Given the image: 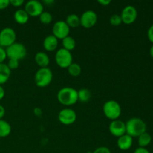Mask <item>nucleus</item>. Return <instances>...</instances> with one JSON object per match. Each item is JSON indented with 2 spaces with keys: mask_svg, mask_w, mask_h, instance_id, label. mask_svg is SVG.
I'll return each mask as SVG.
<instances>
[{
  "mask_svg": "<svg viewBox=\"0 0 153 153\" xmlns=\"http://www.w3.org/2000/svg\"><path fill=\"white\" fill-rule=\"evenodd\" d=\"M43 48L46 51H54L58 46V40L54 35H48L43 40Z\"/></svg>",
  "mask_w": 153,
  "mask_h": 153,
  "instance_id": "2eb2a0df",
  "label": "nucleus"
},
{
  "mask_svg": "<svg viewBox=\"0 0 153 153\" xmlns=\"http://www.w3.org/2000/svg\"><path fill=\"white\" fill-rule=\"evenodd\" d=\"M55 58L56 64L61 68H68L69 66L73 63V55L71 52L64 48L57 51Z\"/></svg>",
  "mask_w": 153,
  "mask_h": 153,
  "instance_id": "423d86ee",
  "label": "nucleus"
},
{
  "mask_svg": "<svg viewBox=\"0 0 153 153\" xmlns=\"http://www.w3.org/2000/svg\"><path fill=\"white\" fill-rule=\"evenodd\" d=\"M23 3V0H10V4L14 7H20Z\"/></svg>",
  "mask_w": 153,
  "mask_h": 153,
  "instance_id": "c756f323",
  "label": "nucleus"
},
{
  "mask_svg": "<svg viewBox=\"0 0 153 153\" xmlns=\"http://www.w3.org/2000/svg\"><path fill=\"white\" fill-rule=\"evenodd\" d=\"M93 153H111V152L110 149H109L108 147H105V146H100V147L97 148Z\"/></svg>",
  "mask_w": 153,
  "mask_h": 153,
  "instance_id": "cd10ccee",
  "label": "nucleus"
},
{
  "mask_svg": "<svg viewBox=\"0 0 153 153\" xmlns=\"http://www.w3.org/2000/svg\"><path fill=\"white\" fill-rule=\"evenodd\" d=\"M11 126L7 121L0 120V137H6L10 134Z\"/></svg>",
  "mask_w": 153,
  "mask_h": 153,
  "instance_id": "6ab92c4d",
  "label": "nucleus"
},
{
  "mask_svg": "<svg viewBox=\"0 0 153 153\" xmlns=\"http://www.w3.org/2000/svg\"><path fill=\"white\" fill-rule=\"evenodd\" d=\"M6 58H7V54H6L5 49L1 47V46H0V64L4 63Z\"/></svg>",
  "mask_w": 153,
  "mask_h": 153,
  "instance_id": "c85d7f7f",
  "label": "nucleus"
},
{
  "mask_svg": "<svg viewBox=\"0 0 153 153\" xmlns=\"http://www.w3.org/2000/svg\"><path fill=\"white\" fill-rule=\"evenodd\" d=\"M66 22L69 27H72V28H76L80 25V17L78 15L74 14H70L67 16V19H66Z\"/></svg>",
  "mask_w": 153,
  "mask_h": 153,
  "instance_id": "4be33fe9",
  "label": "nucleus"
},
{
  "mask_svg": "<svg viewBox=\"0 0 153 153\" xmlns=\"http://www.w3.org/2000/svg\"><path fill=\"white\" fill-rule=\"evenodd\" d=\"M152 141V137H151L150 134L149 133L146 132L143 133L142 134H140L138 137V145L140 146V147L145 148L146 146H147L148 145H149V143Z\"/></svg>",
  "mask_w": 153,
  "mask_h": 153,
  "instance_id": "aec40b11",
  "label": "nucleus"
},
{
  "mask_svg": "<svg viewBox=\"0 0 153 153\" xmlns=\"http://www.w3.org/2000/svg\"><path fill=\"white\" fill-rule=\"evenodd\" d=\"M57 98L59 102L64 105H73L78 101V91L70 87L63 88L58 91Z\"/></svg>",
  "mask_w": 153,
  "mask_h": 153,
  "instance_id": "f03ea898",
  "label": "nucleus"
},
{
  "mask_svg": "<svg viewBox=\"0 0 153 153\" xmlns=\"http://www.w3.org/2000/svg\"><path fill=\"white\" fill-rule=\"evenodd\" d=\"M91 98V91L86 88H82L78 91V100L82 102H87Z\"/></svg>",
  "mask_w": 153,
  "mask_h": 153,
  "instance_id": "412c9836",
  "label": "nucleus"
},
{
  "mask_svg": "<svg viewBox=\"0 0 153 153\" xmlns=\"http://www.w3.org/2000/svg\"><path fill=\"white\" fill-rule=\"evenodd\" d=\"M10 76V70L7 64H0V85L6 83Z\"/></svg>",
  "mask_w": 153,
  "mask_h": 153,
  "instance_id": "f3484780",
  "label": "nucleus"
},
{
  "mask_svg": "<svg viewBox=\"0 0 153 153\" xmlns=\"http://www.w3.org/2000/svg\"><path fill=\"white\" fill-rule=\"evenodd\" d=\"M4 94H5V92H4V88H2L1 85H0V100H2L4 97Z\"/></svg>",
  "mask_w": 153,
  "mask_h": 153,
  "instance_id": "c9c22d12",
  "label": "nucleus"
},
{
  "mask_svg": "<svg viewBox=\"0 0 153 153\" xmlns=\"http://www.w3.org/2000/svg\"><path fill=\"white\" fill-rule=\"evenodd\" d=\"M52 33L53 35L56 37L57 39L64 38L69 36L70 34V27L67 25L65 21L59 20L57 21L52 27Z\"/></svg>",
  "mask_w": 153,
  "mask_h": 153,
  "instance_id": "6e6552de",
  "label": "nucleus"
},
{
  "mask_svg": "<svg viewBox=\"0 0 153 153\" xmlns=\"http://www.w3.org/2000/svg\"><path fill=\"white\" fill-rule=\"evenodd\" d=\"M134 153H150L148 149H146V148L143 147H138L137 149H136L134 150Z\"/></svg>",
  "mask_w": 153,
  "mask_h": 153,
  "instance_id": "473e14b6",
  "label": "nucleus"
},
{
  "mask_svg": "<svg viewBox=\"0 0 153 153\" xmlns=\"http://www.w3.org/2000/svg\"><path fill=\"white\" fill-rule=\"evenodd\" d=\"M10 4L9 0H0V10L4 9Z\"/></svg>",
  "mask_w": 153,
  "mask_h": 153,
  "instance_id": "2f4dec72",
  "label": "nucleus"
},
{
  "mask_svg": "<svg viewBox=\"0 0 153 153\" xmlns=\"http://www.w3.org/2000/svg\"><path fill=\"white\" fill-rule=\"evenodd\" d=\"M122 19H121L120 15L118 14H114L112 15L110 17V23L112 25H114V26H118V25H120L122 23Z\"/></svg>",
  "mask_w": 153,
  "mask_h": 153,
  "instance_id": "a878e982",
  "label": "nucleus"
},
{
  "mask_svg": "<svg viewBox=\"0 0 153 153\" xmlns=\"http://www.w3.org/2000/svg\"><path fill=\"white\" fill-rule=\"evenodd\" d=\"M121 19L125 24L129 25L136 20L137 16V9L132 5H127L123 9L121 13Z\"/></svg>",
  "mask_w": 153,
  "mask_h": 153,
  "instance_id": "9b49d317",
  "label": "nucleus"
},
{
  "mask_svg": "<svg viewBox=\"0 0 153 153\" xmlns=\"http://www.w3.org/2000/svg\"><path fill=\"white\" fill-rule=\"evenodd\" d=\"M62 45L64 46V49H67L68 51L73 50L76 47V40L73 37H70V36H67V37L64 38L62 40Z\"/></svg>",
  "mask_w": 153,
  "mask_h": 153,
  "instance_id": "5701e85b",
  "label": "nucleus"
},
{
  "mask_svg": "<svg viewBox=\"0 0 153 153\" xmlns=\"http://www.w3.org/2000/svg\"><path fill=\"white\" fill-rule=\"evenodd\" d=\"M15 21L19 24H25L28 21L29 16L24 9H18L13 14Z\"/></svg>",
  "mask_w": 153,
  "mask_h": 153,
  "instance_id": "a211bd4d",
  "label": "nucleus"
},
{
  "mask_svg": "<svg viewBox=\"0 0 153 153\" xmlns=\"http://www.w3.org/2000/svg\"><path fill=\"white\" fill-rule=\"evenodd\" d=\"M16 34L14 30L10 27H6L0 31V46L8 47L16 42Z\"/></svg>",
  "mask_w": 153,
  "mask_h": 153,
  "instance_id": "0eeeda50",
  "label": "nucleus"
},
{
  "mask_svg": "<svg viewBox=\"0 0 153 153\" xmlns=\"http://www.w3.org/2000/svg\"><path fill=\"white\" fill-rule=\"evenodd\" d=\"M4 114H5V109L3 107V105H0V120L2 119Z\"/></svg>",
  "mask_w": 153,
  "mask_h": 153,
  "instance_id": "f704fd0d",
  "label": "nucleus"
},
{
  "mask_svg": "<svg viewBox=\"0 0 153 153\" xmlns=\"http://www.w3.org/2000/svg\"><path fill=\"white\" fill-rule=\"evenodd\" d=\"M5 51L7 57L9 58V59H15L17 61L23 59L27 53L25 46L22 43H16V42L6 48Z\"/></svg>",
  "mask_w": 153,
  "mask_h": 153,
  "instance_id": "20e7f679",
  "label": "nucleus"
},
{
  "mask_svg": "<svg viewBox=\"0 0 153 153\" xmlns=\"http://www.w3.org/2000/svg\"><path fill=\"white\" fill-rule=\"evenodd\" d=\"M133 143V138L128 134H125L118 137L117 146L121 150H128L131 147Z\"/></svg>",
  "mask_w": 153,
  "mask_h": 153,
  "instance_id": "4468645a",
  "label": "nucleus"
},
{
  "mask_svg": "<svg viewBox=\"0 0 153 153\" xmlns=\"http://www.w3.org/2000/svg\"><path fill=\"white\" fill-rule=\"evenodd\" d=\"M103 112L106 117L111 120H115L120 116L121 107L117 102L114 100H109L103 105Z\"/></svg>",
  "mask_w": 153,
  "mask_h": 153,
  "instance_id": "39448f33",
  "label": "nucleus"
},
{
  "mask_svg": "<svg viewBox=\"0 0 153 153\" xmlns=\"http://www.w3.org/2000/svg\"><path fill=\"white\" fill-rule=\"evenodd\" d=\"M76 118V113L71 108H64L58 114V120L64 125H71L74 123Z\"/></svg>",
  "mask_w": 153,
  "mask_h": 153,
  "instance_id": "9d476101",
  "label": "nucleus"
},
{
  "mask_svg": "<svg viewBox=\"0 0 153 153\" xmlns=\"http://www.w3.org/2000/svg\"><path fill=\"white\" fill-rule=\"evenodd\" d=\"M147 36H148V38H149V41L152 42L153 43V24L151 25L150 27L149 28L147 31Z\"/></svg>",
  "mask_w": 153,
  "mask_h": 153,
  "instance_id": "7c9ffc66",
  "label": "nucleus"
},
{
  "mask_svg": "<svg viewBox=\"0 0 153 153\" xmlns=\"http://www.w3.org/2000/svg\"><path fill=\"white\" fill-rule=\"evenodd\" d=\"M24 10L28 16H39L43 12V5L37 0H31L27 1Z\"/></svg>",
  "mask_w": 153,
  "mask_h": 153,
  "instance_id": "1a4fd4ad",
  "label": "nucleus"
},
{
  "mask_svg": "<svg viewBox=\"0 0 153 153\" xmlns=\"http://www.w3.org/2000/svg\"><path fill=\"white\" fill-rule=\"evenodd\" d=\"M149 54H150L151 57L153 58V45L152 46H151L150 49H149Z\"/></svg>",
  "mask_w": 153,
  "mask_h": 153,
  "instance_id": "e433bc0d",
  "label": "nucleus"
},
{
  "mask_svg": "<svg viewBox=\"0 0 153 153\" xmlns=\"http://www.w3.org/2000/svg\"><path fill=\"white\" fill-rule=\"evenodd\" d=\"M34 60L37 65L40 67V68L43 67H47L49 64V58L46 53L43 52H39L34 56Z\"/></svg>",
  "mask_w": 153,
  "mask_h": 153,
  "instance_id": "dca6fc26",
  "label": "nucleus"
},
{
  "mask_svg": "<svg viewBox=\"0 0 153 153\" xmlns=\"http://www.w3.org/2000/svg\"><path fill=\"white\" fill-rule=\"evenodd\" d=\"M53 74L48 67L40 68L34 75V82L39 88H45L52 82Z\"/></svg>",
  "mask_w": 153,
  "mask_h": 153,
  "instance_id": "7ed1b4c3",
  "label": "nucleus"
},
{
  "mask_svg": "<svg viewBox=\"0 0 153 153\" xmlns=\"http://www.w3.org/2000/svg\"><path fill=\"white\" fill-rule=\"evenodd\" d=\"M97 22V15L94 10H88L84 12L80 17V25L84 28H90L94 26Z\"/></svg>",
  "mask_w": 153,
  "mask_h": 153,
  "instance_id": "f8f14e48",
  "label": "nucleus"
},
{
  "mask_svg": "<svg viewBox=\"0 0 153 153\" xmlns=\"http://www.w3.org/2000/svg\"><path fill=\"white\" fill-rule=\"evenodd\" d=\"M40 17V21L43 24L47 25L49 24L52 21V15L50 13L46 11H43L41 14L39 16Z\"/></svg>",
  "mask_w": 153,
  "mask_h": 153,
  "instance_id": "393cba45",
  "label": "nucleus"
},
{
  "mask_svg": "<svg viewBox=\"0 0 153 153\" xmlns=\"http://www.w3.org/2000/svg\"><path fill=\"white\" fill-rule=\"evenodd\" d=\"M109 131L115 137H120L126 134V123L120 120H112L109 125Z\"/></svg>",
  "mask_w": 153,
  "mask_h": 153,
  "instance_id": "ddd939ff",
  "label": "nucleus"
},
{
  "mask_svg": "<svg viewBox=\"0 0 153 153\" xmlns=\"http://www.w3.org/2000/svg\"><path fill=\"white\" fill-rule=\"evenodd\" d=\"M67 69H68L69 74L71 75L72 76H78L82 73V67L76 63H72Z\"/></svg>",
  "mask_w": 153,
  "mask_h": 153,
  "instance_id": "b1692460",
  "label": "nucleus"
},
{
  "mask_svg": "<svg viewBox=\"0 0 153 153\" xmlns=\"http://www.w3.org/2000/svg\"><path fill=\"white\" fill-rule=\"evenodd\" d=\"M44 2L48 4H51V3H53L54 1H44Z\"/></svg>",
  "mask_w": 153,
  "mask_h": 153,
  "instance_id": "4c0bfd02",
  "label": "nucleus"
},
{
  "mask_svg": "<svg viewBox=\"0 0 153 153\" xmlns=\"http://www.w3.org/2000/svg\"><path fill=\"white\" fill-rule=\"evenodd\" d=\"M146 125L144 121L138 117H133L126 123V134L133 137H139L146 132Z\"/></svg>",
  "mask_w": 153,
  "mask_h": 153,
  "instance_id": "f257e3e1",
  "label": "nucleus"
},
{
  "mask_svg": "<svg viewBox=\"0 0 153 153\" xmlns=\"http://www.w3.org/2000/svg\"><path fill=\"white\" fill-rule=\"evenodd\" d=\"M98 2L103 6H108L111 1L110 0H98Z\"/></svg>",
  "mask_w": 153,
  "mask_h": 153,
  "instance_id": "72a5a7b5",
  "label": "nucleus"
},
{
  "mask_svg": "<svg viewBox=\"0 0 153 153\" xmlns=\"http://www.w3.org/2000/svg\"><path fill=\"white\" fill-rule=\"evenodd\" d=\"M19 61L15 59H9L8 62H7V67L10 70H15L19 67Z\"/></svg>",
  "mask_w": 153,
  "mask_h": 153,
  "instance_id": "bb28decb",
  "label": "nucleus"
}]
</instances>
